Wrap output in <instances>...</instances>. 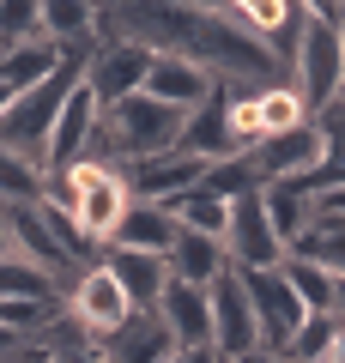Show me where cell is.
I'll list each match as a JSON object with an SVG mask.
<instances>
[{"instance_id": "83f0119b", "label": "cell", "mask_w": 345, "mask_h": 363, "mask_svg": "<svg viewBox=\"0 0 345 363\" xmlns=\"http://www.w3.org/2000/svg\"><path fill=\"white\" fill-rule=\"evenodd\" d=\"M291 255H297V260H315V267H327L333 279H345V230H339V224H321V218H309L303 242H297Z\"/></svg>"}, {"instance_id": "3957f363", "label": "cell", "mask_w": 345, "mask_h": 363, "mask_svg": "<svg viewBox=\"0 0 345 363\" xmlns=\"http://www.w3.org/2000/svg\"><path fill=\"white\" fill-rule=\"evenodd\" d=\"M345 0H315L309 6V25H303V43H297V61H291V79L285 85L303 97L309 116L339 104V85H345Z\"/></svg>"}, {"instance_id": "e575fe53", "label": "cell", "mask_w": 345, "mask_h": 363, "mask_svg": "<svg viewBox=\"0 0 345 363\" xmlns=\"http://www.w3.org/2000/svg\"><path fill=\"white\" fill-rule=\"evenodd\" d=\"M333 321L345 327V279H333Z\"/></svg>"}, {"instance_id": "d6986e66", "label": "cell", "mask_w": 345, "mask_h": 363, "mask_svg": "<svg viewBox=\"0 0 345 363\" xmlns=\"http://www.w3.org/2000/svg\"><path fill=\"white\" fill-rule=\"evenodd\" d=\"M309 188L303 182H273V188H261V206H267V224H273V236L285 242V255H291L297 242H303V230H309V218H315V206H309Z\"/></svg>"}, {"instance_id": "f546056e", "label": "cell", "mask_w": 345, "mask_h": 363, "mask_svg": "<svg viewBox=\"0 0 345 363\" xmlns=\"http://www.w3.org/2000/svg\"><path fill=\"white\" fill-rule=\"evenodd\" d=\"M43 43V0H0V55Z\"/></svg>"}, {"instance_id": "d6a6232c", "label": "cell", "mask_w": 345, "mask_h": 363, "mask_svg": "<svg viewBox=\"0 0 345 363\" xmlns=\"http://www.w3.org/2000/svg\"><path fill=\"white\" fill-rule=\"evenodd\" d=\"M309 206H315V218H321V224H339V230H345V188H321Z\"/></svg>"}, {"instance_id": "7a4b0ae2", "label": "cell", "mask_w": 345, "mask_h": 363, "mask_svg": "<svg viewBox=\"0 0 345 363\" xmlns=\"http://www.w3.org/2000/svg\"><path fill=\"white\" fill-rule=\"evenodd\" d=\"M182 109L158 104V97H146V91H133V97H121V104H109L97 116V140H91L85 157H97V164L109 169H128V164H146V157H164L182 145Z\"/></svg>"}, {"instance_id": "4316f807", "label": "cell", "mask_w": 345, "mask_h": 363, "mask_svg": "<svg viewBox=\"0 0 345 363\" xmlns=\"http://www.w3.org/2000/svg\"><path fill=\"white\" fill-rule=\"evenodd\" d=\"M37 351H43V363H109V351H103L97 339H85L73 321H67V315L55 321V333L43 339Z\"/></svg>"}, {"instance_id": "30bf717a", "label": "cell", "mask_w": 345, "mask_h": 363, "mask_svg": "<svg viewBox=\"0 0 345 363\" xmlns=\"http://www.w3.org/2000/svg\"><path fill=\"white\" fill-rule=\"evenodd\" d=\"M97 116H103L97 97H91L85 79H79L73 97H67L61 116H55V128H49V145H43V169H49V176H67V169L91 152V140H97Z\"/></svg>"}, {"instance_id": "ac0fdd59", "label": "cell", "mask_w": 345, "mask_h": 363, "mask_svg": "<svg viewBox=\"0 0 345 363\" xmlns=\"http://www.w3.org/2000/svg\"><path fill=\"white\" fill-rule=\"evenodd\" d=\"M176 236H182V224L170 218L164 206H140V200H133V206H128V218H121V230H115V242H109V248H133V255H158V260H170Z\"/></svg>"}, {"instance_id": "d590c367", "label": "cell", "mask_w": 345, "mask_h": 363, "mask_svg": "<svg viewBox=\"0 0 345 363\" xmlns=\"http://www.w3.org/2000/svg\"><path fill=\"white\" fill-rule=\"evenodd\" d=\"M321 363H345V327L333 333V345H327V357H321Z\"/></svg>"}, {"instance_id": "8d00e7d4", "label": "cell", "mask_w": 345, "mask_h": 363, "mask_svg": "<svg viewBox=\"0 0 345 363\" xmlns=\"http://www.w3.org/2000/svg\"><path fill=\"white\" fill-rule=\"evenodd\" d=\"M236 363H291V357H279V351H248V357H236Z\"/></svg>"}, {"instance_id": "484cf974", "label": "cell", "mask_w": 345, "mask_h": 363, "mask_svg": "<svg viewBox=\"0 0 345 363\" xmlns=\"http://www.w3.org/2000/svg\"><path fill=\"white\" fill-rule=\"evenodd\" d=\"M285 285L297 291V303H303L309 315H333V272L327 267H315V260H297V255H285Z\"/></svg>"}, {"instance_id": "2e32d148", "label": "cell", "mask_w": 345, "mask_h": 363, "mask_svg": "<svg viewBox=\"0 0 345 363\" xmlns=\"http://www.w3.org/2000/svg\"><path fill=\"white\" fill-rule=\"evenodd\" d=\"M176 152L200 157V164H224V157H236V145H230V133H224V85H218L200 109H188V121H182V145H176Z\"/></svg>"}, {"instance_id": "74e56055", "label": "cell", "mask_w": 345, "mask_h": 363, "mask_svg": "<svg viewBox=\"0 0 345 363\" xmlns=\"http://www.w3.org/2000/svg\"><path fill=\"white\" fill-rule=\"evenodd\" d=\"M13 255V230H6V212H0V260Z\"/></svg>"}, {"instance_id": "4dcf8cb0", "label": "cell", "mask_w": 345, "mask_h": 363, "mask_svg": "<svg viewBox=\"0 0 345 363\" xmlns=\"http://www.w3.org/2000/svg\"><path fill=\"white\" fill-rule=\"evenodd\" d=\"M200 194H212V200H243V194H261V182H255V169H248V157H224V164H206V176H200Z\"/></svg>"}, {"instance_id": "60d3db41", "label": "cell", "mask_w": 345, "mask_h": 363, "mask_svg": "<svg viewBox=\"0 0 345 363\" xmlns=\"http://www.w3.org/2000/svg\"><path fill=\"white\" fill-rule=\"evenodd\" d=\"M339 37H345V25H339Z\"/></svg>"}, {"instance_id": "cb8c5ba5", "label": "cell", "mask_w": 345, "mask_h": 363, "mask_svg": "<svg viewBox=\"0 0 345 363\" xmlns=\"http://www.w3.org/2000/svg\"><path fill=\"white\" fill-rule=\"evenodd\" d=\"M170 218L182 224V230H194V236H212V242H224V230H230V206L224 200H212V194H182V200H170Z\"/></svg>"}, {"instance_id": "ba28073f", "label": "cell", "mask_w": 345, "mask_h": 363, "mask_svg": "<svg viewBox=\"0 0 345 363\" xmlns=\"http://www.w3.org/2000/svg\"><path fill=\"white\" fill-rule=\"evenodd\" d=\"M243 285H248V303H255V321H261V351H291L297 327L309 321V309L297 303V291L285 285V272H243Z\"/></svg>"}, {"instance_id": "ab89813d", "label": "cell", "mask_w": 345, "mask_h": 363, "mask_svg": "<svg viewBox=\"0 0 345 363\" xmlns=\"http://www.w3.org/2000/svg\"><path fill=\"white\" fill-rule=\"evenodd\" d=\"M339 104H345V85H339Z\"/></svg>"}, {"instance_id": "f1b7e54d", "label": "cell", "mask_w": 345, "mask_h": 363, "mask_svg": "<svg viewBox=\"0 0 345 363\" xmlns=\"http://www.w3.org/2000/svg\"><path fill=\"white\" fill-rule=\"evenodd\" d=\"M303 121H315V116L303 109V97H297L291 85H267V91H261V140L291 133V128H303Z\"/></svg>"}, {"instance_id": "d4e9b609", "label": "cell", "mask_w": 345, "mask_h": 363, "mask_svg": "<svg viewBox=\"0 0 345 363\" xmlns=\"http://www.w3.org/2000/svg\"><path fill=\"white\" fill-rule=\"evenodd\" d=\"M0 297H37V303H61V297H67V285L55 279V272L31 267V260H18V255H6V260H0Z\"/></svg>"}, {"instance_id": "52a82bcc", "label": "cell", "mask_w": 345, "mask_h": 363, "mask_svg": "<svg viewBox=\"0 0 345 363\" xmlns=\"http://www.w3.org/2000/svg\"><path fill=\"white\" fill-rule=\"evenodd\" d=\"M224 255H230V267H236V272H273V267H285V242L273 236V224H267V206H261V194L230 200Z\"/></svg>"}, {"instance_id": "1f68e13d", "label": "cell", "mask_w": 345, "mask_h": 363, "mask_svg": "<svg viewBox=\"0 0 345 363\" xmlns=\"http://www.w3.org/2000/svg\"><path fill=\"white\" fill-rule=\"evenodd\" d=\"M333 333H339L333 315H309V321L297 327V339H291L285 357H291V363H321V357H327V345H333Z\"/></svg>"}, {"instance_id": "9a60e30c", "label": "cell", "mask_w": 345, "mask_h": 363, "mask_svg": "<svg viewBox=\"0 0 345 363\" xmlns=\"http://www.w3.org/2000/svg\"><path fill=\"white\" fill-rule=\"evenodd\" d=\"M152 315L170 327L176 351H188V345H212V309H206V291H200V285H182V279H170Z\"/></svg>"}, {"instance_id": "ffe728a7", "label": "cell", "mask_w": 345, "mask_h": 363, "mask_svg": "<svg viewBox=\"0 0 345 363\" xmlns=\"http://www.w3.org/2000/svg\"><path fill=\"white\" fill-rule=\"evenodd\" d=\"M170 279H182V285H212L218 272L230 267V255H224V242H212V236H194V230H182L176 236V248H170Z\"/></svg>"}, {"instance_id": "836d02e7", "label": "cell", "mask_w": 345, "mask_h": 363, "mask_svg": "<svg viewBox=\"0 0 345 363\" xmlns=\"http://www.w3.org/2000/svg\"><path fill=\"white\" fill-rule=\"evenodd\" d=\"M176 363H224V357L212 345H188V351H176Z\"/></svg>"}, {"instance_id": "8992f818", "label": "cell", "mask_w": 345, "mask_h": 363, "mask_svg": "<svg viewBox=\"0 0 345 363\" xmlns=\"http://www.w3.org/2000/svg\"><path fill=\"white\" fill-rule=\"evenodd\" d=\"M206 309H212V351L224 363L261 351V321H255V303H248V285H243L236 267H224L206 285Z\"/></svg>"}, {"instance_id": "f35d334b", "label": "cell", "mask_w": 345, "mask_h": 363, "mask_svg": "<svg viewBox=\"0 0 345 363\" xmlns=\"http://www.w3.org/2000/svg\"><path fill=\"white\" fill-rule=\"evenodd\" d=\"M25 363H43V351H31V357H25Z\"/></svg>"}, {"instance_id": "6da1fadb", "label": "cell", "mask_w": 345, "mask_h": 363, "mask_svg": "<svg viewBox=\"0 0 345 363\" xmlns=\"http://www.w3.org/2000/svg\"><path fill=\"white\" fill-rule=\"evenodd\" d=\"M43 200L73 218V236L91 248V255H103V248L115 242V230H121V218H128V206H133L121 169L97 164V157H79L67 176H49V194Z\"/></svg>"}, {"instance_id": "603a6c76", "label": "cell", "mask_w": 345, "mask_h": 363, "mask_svg": "<svg viewBox=\"0 0 345 363\" xmlns=\"http://www.w3.org/2000/svg\"><path fill=\"white\" fill-rule=\"evenodd\" d=\"M55 67H61V49H55V43H25V49L0 55V85L13 91V97H25V91H37Z\"/></svg>"}, {"instance_id": "e0dca14e", "label": "cell", "mask_w": 345, "mask_h": 363, "mask_svg": "<svg viewBox=\"0 0 345 363\" xmlns=\"http://www.w3.org/2000/svg\"><path fill=\"white\" fill-rule=\"evenodd\" d=\"M103 351L109 363H176V339L158 315H133L115 339H103Z\"/></svg>"}, {"instance_id": "7402d4cb", "label": "cell", "mask_w": 345, "mask_h": 363, "mask_svg": "<svg viewBox=\"0 0 345 363\" xmlns=\"http://www.w3.org/2000/svg\"><path fill=\"white\" fill-rule=\"evenodd\" d=\"M91 25H97V6L85 0H43V43L55 49H91Z\"/></svg>"}, {"instance_id": "8fae6325", "label": "cell", "mask_w": 345, "mask_h": 363, "mask_svg": "<svg viewBox=\"0 0 345 363\" xmlns=\"http://www.w3.org/2000/svg\"><path fill=\"white\" fill-rule=\"evenodd\" d=\"M146 73H152V55L140 43H109V49H91L85 91L97 97V109H109L121 97H133V91H146Z\"/></svg>"}, {"instance_id": "9c48e42d", "label": "cell", "mask_w": 345, "mask_h": 363, "mask_svg": "<svg viewBox=\"0 0 345 363\" xmlns=\"http://www.w3.org/2000/svg\"><path fill=\"white\" fill-rule=\"evenodd\" d=\"M6 230H13V255L31 260V267H43V272H55L61 285H73L79 272H85V260H79L73 248L55 236V224L43 218V206H18V212H6Z\"/></svg>"}, {"instance_id": "7c38bea8", "label": "cell", "mask_w": 345, "mask_h": 363, "mask_svg": "<svg viewBox=\"0 0 345 363\" xmlns=\"http://www.w3.org/2000/svg\"><path fill=\"white\" fill-rule=\"evenodd\" d=\"M200 176H206V164L188 157V152H164V157H146V164L121 169V182H128V194L140 200V206H170V200L194 194Z\"/></svg>"}, {"instance_id": "5b68a950", "label": "cell", "mask_w": 345, "mask_h": 363, "mask_svg": "<svg viewBox=\"0 0 345 363\" xmlns=\"http://www.w3.org/2000/svg\"><path fill=\"white\" fill-rule=\"evenodd\" d=\"M321 164H327V133H321V121H303V128L291 133H273V140H261L255 152H248V169H255L261 188H273V182H315Z\"/></svg>"}, {"instance_id": "277c9868", "label": "cell", "mask_w": 345, "mask_h": 363, "mask_svg": "<svg viewBox=\"0 0 345 363\" xmlns=\"http://www.w3.org/2000/svg\"><path fill=\"white\" fill-rule=\"evenodd\" d=\"M61 315H67V321H73L85 339H97V345H103V339H115L121 327L133 321L128 297H121V285L109 279V267H103V260H91V267L79 272L73 285H67V297H61Z\"/></svg>"}, {"instance_id": "4fadbf2b", "label": "cell", "mask_w": 345, "mask_h": 363, "mask_svg": "<svg viewBox=\"0 0 345 363\" xmlns=\"http://www.w3.org/2000/svg\"><path fill=\"white\" fill-rule=\"evenodd\" d=\"M218 91V79L206 73L200 61H188V55H152V73H146V97H158V104L170 109H200L206 97Z\"/></svg>"}, {"instance_id": "44dd1931", "label": "cell", "mask_w": 345, "mask_h": 363, "mask_svg": "<svg viewBox=\"0 0 345 363\" xmlns=\"http://www.w3.org/2000/svg\"><path fill=\"white\" fill-rule=\"evenodd\" d=\"M49 194V169L25 152H6L0 145V212H18V206H43Z\"/></svg>"}, {"instance_id": "5bb4252c", "label": "cell", "mask_w": 345, "mask_h": 363, "mask_svg": "<svg viewBox=\"0 0 345 363\" xmlns=\"http://www.w3.org/2000/svg\"><path fill=\"white\" fill-rule=\"evenodd\" d=\"M103 267H109V279L121 285V297H128V309L133 315H152L158 309V297H164V285H170V267L158 255H133V248H103Z\"/></svg>"}]
</instances>
